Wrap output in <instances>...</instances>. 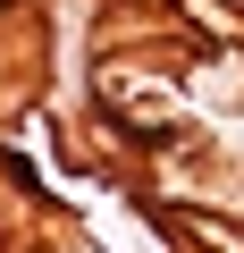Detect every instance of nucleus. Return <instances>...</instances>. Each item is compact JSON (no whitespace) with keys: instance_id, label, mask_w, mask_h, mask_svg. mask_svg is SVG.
Masks as SVG:
<instances>
[{"instance_id":"obj_1","label":"nucleus","mask_w":244,"mask_h":253,"mask_svg":"<svg viewBox=\"0 0 244 253\" xmlns=\"http://www.w3.org/2000/svg\"><path fill=\"white\" fill-rule=\"evenodd\" d=\"M0 9H9V0H0Z\"/></svg>"}]
</instances>
